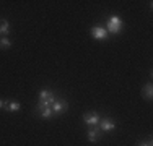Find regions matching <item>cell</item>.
Listing matches in <instances>:
<instances>
[{"label": "cell", "instance_id": "cell-14", "mask_svg": "<svg viewBox=\"0 0 153 146\" xmlns=\"http://www.w3.org/2000/svg\"><path fill=\"white\" fill-rule=\"evenodd\" d=\"M0 109H5V101L0 99Z\"/></svg>", "mask_w": 153, "mask_h": 146}, {"label": "cell", "instance_id": "cell-6", "mask_svg": "<svg viewBox=\"0 0 153 146\" xmlns=\"http://www.w3.org/2000/svg\"><path fill=\"white\" fill-rule=\"evenodd\" d=\"M100 127H101V130H103V131H111V130L116 128V123H114V120H112V119L106 117V119H101L100 120Z\"/></svg>", "mask_w": 153, "mask_h": 146}, {"label": "cell", "instance_id": "cell-2", "mask_svg": "<svg viewBox=\"0 0 153 146\" xmlns=\"http://www.w3.org/2000/svg\"><path fill=\"white\" fill-rule=\"evenodd\" d=\"M56 97H54V93L51 89H41L39 91V104L38 107H51L54 104Z\"/></svg>", "mask_w": 153, "mask_h": 146}, {"label": "cell", "instance_id": "cell-7", "mask_svg": "<svg viewBox=\"0 0 153 146\" xmlns=\"http://www.w3.org/2000/svg\"><path fill=\"white\" fill-rule=\"evenodd\" d=\"M142 97H145V99H148V101L153 97V86H152V83H148V85H145L143 88H142Z\"/></svg>", "mask_w": 153, "mask_h": 146}, {"label": "cell", "instance_id": "cell-3", "mask_svg": "<svg viewBox=\"0 0 153 146\" xmlns=\"http://www.w3.org/2000/svg\"><path fill=\"white\" fill-rule=\"evenodd\" d=\"M51 109H52V114H56V115H60V114H64V112H67V109H68V102L67 101H54V104L51 105Z\"/></svg>", "mask_w": 153, "mask_h": 146}, {"label": "cell", "instance_id": "cell-4", "mask_svg": "<svg viewBox=\"0 0 153 146\" xmlns=\"http://www.w3.org/2000/svg\"><path fill=\"white\" fill-rule=\"evenodd\" d=\"M100 120H101V117H100L98 112H86V114L83 115V122H85L86 125H91V127L98 125Z\"/></svg>", "mask_w": 153, "mask_h": 146}, {"label": "cell", "instance_id": "cell-12", "mask_svg": "<svg viewBox=\"0 0 153 146\" xmlns=\"http://www.w3.org/2000/svg\"><path fill=\"white\" fill-rule=\"evenodd\" d=\"M12 47V41L8 38H2L0 39V49H10Z\"/></svg>", "mask_w": 153, "mask_h": 146}, {"label": "cell", "instance_id": "cell-8", "mask_svg": "<svg viewBox=\"0 0 153 146\" xmlns=\"http://www.w3.org/2000/svg\"><path fill=\"white\" fill-rule=\"evenodd\" d=\"M101 135H103V133H101L100 130H96V128H90V130H88V135H86V136H88V140L91 141V143H94V141H98V140L101 138Z\"/></svg>", "mask_w": 153, "mask_h": 146}, {"label": "cell", "instance_id": "cell-5", "mask_svg": "<svg viewBox=\"0 0 153 146\" xmlns=\"http://www.w3.org/2000/svg\"><path fill=\"white\" fill-rule=\"evenodd\" d=\"M91 36L94 39H103V41H106L108 39V31L103 26H93L91 28Z\"/></svg>", "mask_w": 153, "mask_h": 146}, {"label": "cell", "instance_id": "cell-9", "mask_svg": "<svg viewBox=\"0 0 153 146\" xmlns=\"http://www.w3.org/2000/svg\"><path fill=\"white\" fill-rule=\"evenodd\" d=\"M5 105H7V111H10V112H18L21 109V104L18 101H10V102H5Z\"/></svg>", "mask_w": 153, "mask_h": 146}, {"label": "cell", "instance_id": "cell-13", "mask_svg": "<svg viewBox=\"0 0 153 146\" xmlns=\"http://www.w3.org/2000/svg\"><path fill=\"white\" fill-rule=\"evenodd\" d=\"M138 146H152V138H148V140L145 141V143H143V141H142V143L138 145Z\"/></svg>", "mask_w": 153, "mask_h": 146}, {"label": "cell", "instance_id": "cell-10", "mask_svg": "<svg viewBox=\"0 0 153 146\" xmlns=\"http://www.w3.org/2000/svg\"><path fill=\"white\" fill-rule=\"evenodd\" d=\"M10 32V24L7 20H0V34L7 36Z\"/></svg>", "mask_w": 153, "mask_h": 146}, {"label": "cell", "instance_id": "cell-1", "mask_svg": "<svg viewBox=\"0 0 153 146\" xmlns=\"http://www.w3.org/2000/svg\"><path fill=\"white\" fill-rule=\"evenodd\" d=\"M122 26H124V23H122V20L117 16V15H112V16H109V20H108V24H106V31H108V34L111 32V34H119V32L122 31Z\"/></svg>", "mask_w": 153, "mask_h": 146}, {"label": "cell", "instance_id": "cell-11", "mask_svg": "<svg viewBox=\"0 0 153 146\" xmlns=\"http://www.w3.org/2000/svg\"><path fill=\"white\" fill-rule=\"evenodd\" d=\"M39 109V114H41L42 119H51L52 117V109L51 107H38Z\"/></svg>", "mask_w": 153, "mask_h": 146}]
</instances>
